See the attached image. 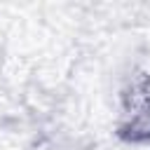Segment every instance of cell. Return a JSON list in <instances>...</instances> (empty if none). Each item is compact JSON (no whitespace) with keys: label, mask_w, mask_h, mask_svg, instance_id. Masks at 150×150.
Returning <instances> with one entry per match:
<instances>
[{"label":"cell","mask_w":150,"mask_h":150,"mask_svg":"<svg viewBox=\"0 0 150 150\" xmlns=\"http://www.w3.org/2000/svg\"><path fill=\"white\" fill-rule=\"evenodd\" d=\"M120 134L129 141L150 138V80L148 77L131 82L129 89L124 91Z\"/></svg>","instance_id":"1"}]
</instances>
